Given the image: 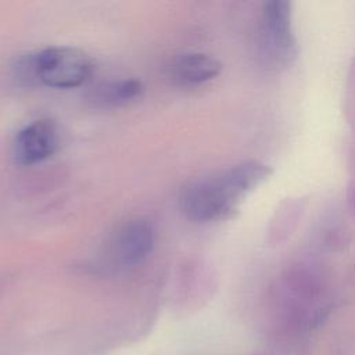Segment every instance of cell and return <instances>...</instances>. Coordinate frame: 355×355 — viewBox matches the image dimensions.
Masks as SVG:
<instances>
[{
	"label": "cell",
	"instance_id": "1",
	"mask_svg": "<svg viewBox=\"0 0 355 355\" xmlns=\"http://www.w3.org/2000/svg\"><path fill=\"white\" fill-rule=\"evenodd\" d=\"M269 175V166L248 161L194 180L180 194L182 211L196 222L226 219Z\"/></svg>",
	"mask_w": 355,
	"mask_h": 355
},
{
	"label": "cell",
	"instance_id": "2",
	"mask_svg": "<svg viewBox=\"0 0 355 355\" xmlns=\"http://www.w3.org/2000/svg\"><path fill=\"white\" fill-rule=\"evenodd\" d=\"M36 82L54 89H72L86 83L94 71V61L80 49L51 46L33 53Z\"/></svg>",
	"mask_w": 355,
	"mask_h": 355
},
{
	"label": "cell",
	"instance_id": "3",
	"mask_svg": "<svg viewBox=\"0 0 355 355\" xmlns=\"http://www.w3.org/2000/svg\"><path fill=\"white\" fill-rule=\"evenodd\" d=\"M58 143L57 125L50 119H36L17 133L12 154L18 164L33 165L51 157L57 151Z\"/></svg>",
	"mask_w": 355,
	"mask_h": 355
},
{
	"label": "cell",
	"instance_id": "4",
	"mask_svg": "<svg viewBox=\"0 0 355 355\" xmlns=\"http://www.w3.org/2000/svg\"><path fill=\"white\" fill-rule=\"evenodd\" d=\"M155 244V230L143 218L123 223L112 241L114 259L122 266H136L151 254Z\"/></svg>",
	"mask_w": 355,
	"mask_h": 355
},
{
	"label": "cell",
	"instance_id": "5",
	"mask_svg": "<svg viewBox=\"0 0 355 355\" xmlns=\"http://www.w3.org/2000/svg\"><path fill=\"white\" fill-rule=\"evenodd\" d=\"M291 11L287 1H268L262 10L261 33L266 50L276 57L291 55L294 36L291 32Z\"/></svg>",
	"mask_w": 355,
	"mask_h": 355
},
{
	"label": "cell",
	"instance_id": "6",
	"mask_svg": "<svg viewBox=\"0 0 355 355\" xmlns=\"http://www.w3.org/2000/svg\"><path fill=\"white\" fill-rule=\"evenodd\" d=\"M169 76L180 86H197L216 78L222 69L220 62L205 53L186 51L172 58Z\"/></svg>",
	"mask_w": 355,
	"mask_h": 355
},
{
	"label": "cell",
	"instance_id": "7",
	"mask_svg": "<svg viewBox=\"0 0 355 355\" xmlns=\"http://www.w3.org/2000/svg\"><path fill=\"white\" fill-rule=\"evenodd\" d=\"M143 92V83L135 78L110 80L98 85L92 94V100L101 107L123 105L137 98Z\"/></svg>",
	"mask_w": 355,
	"mask_h": 355
}]
</instances>
